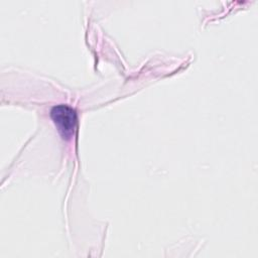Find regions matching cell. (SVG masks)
Masks as SVG:
<instances>
[{"instance_id":"cell-1","label":"cell","mask_w":258,"mask_h":258,"mask_svg":"<svg viewBox=\"0 0 258 258\" xmlns=\"http://www.w3.org/2000/svg\"><path fill=\"white\" fill-rule=\"evenodd\" d=\"M50 116L63 137L68 138L74 133L77 125V113L72 107L68 105L54 106L50 111Z\"/></svg>"}]
</instances>
